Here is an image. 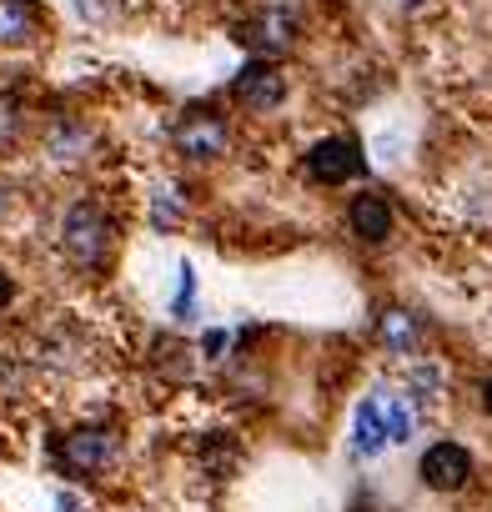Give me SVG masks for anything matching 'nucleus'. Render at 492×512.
Returning <instances> with one entry per match:
<instances>
[{
	"label": "nucleus",
	"instance_id": "nucleus-1",
	"mask_svg": "<svg viewBox=\"0 0 492 512\" xmlns=\"http://www.w3.org/2000/svg\"><path fill=\"white\" fill-rule=\"evenodd\" d=\"M116 457H121V442L106 427H71L56 442V467L71 477H101L116 467Z\"/></svg>",
	"mask_w": 492,
	"mask_h": 512
},
{
	"label": "nucleus",
	"instance_id": "nucleus-15",
	"mask_svg": "<svg viewBox=\"0 0 492 512\" xmlns=\"http://www.w3.org/2000/svg\"><path fill=\"white\" fill-rule=\"evenodd\" d=\"M16 121H21V116H16V106H11V101H0V141H6V136L16 131Z\"/></svg>",
	"mask_w": 492,
	"mask_h": 512
},
{
	"label": "nucleus",
	"instance_id": "nucleus-3",
	"mask_svg": "<svg viewBox=\"0 0 492 512\" xmlns=\"http://www.w3.org/2000/svg\"><path fill=\"white\" fill-rule=\"evenodd\" d=\"M367 171V156L352 136H327L307 151V176L322 181V186H342V181H357Z\"/></svg>",
	"mask_w": 492,
	"mask_h": 512
},
{
	"label": "nucleus",
	"instance_id": "nucleus-13",
	"mask_svg": "<svg viewBox=\"0 0 492 512\" xmlns=\"http://www.w3.org/2000/svg\"><path fill=\"white\" fill-rule=\"evenodd\" d=\"M51 156L61 161V166H76V161H86V146H91V131L81 126V121H61L56 131H51Z\"/></svg>",
	"mask_w": 492,
	"mask_h": 512
},
{
	"label": "nucleus",
	"instance_id": "nucleus-7",
	"mask_svg": "<svg viewBox=\"0 0 492 512\" xmlns=\"http://www.w3.org/2000/svg\"><path fill=\"white\" fill-rule=\"evenodd\" d=\"M347 231H352L357 241H387V236H392V206H387L377 191L352 196V206H347Z\"/></svg>",
	"mask_w": 492,
	"mask_h": 512
},
{
	"label": "nucleus",
	"instance_id": "nucleus-11",
	"mask_svg": "<svg viewBox=\"0 0 492 512\" xmlns=\"http://www.w3.org/2000/svg\"><path fill=\"white\" fill-rule=\"evenodd\" d=\"M41 31V16L31 0H0V46H26L36 41Z\"/></svg>",
	"mask_w": 492,
	"mask_h": 512
},
{
	"label": "nucleus",
	"instance_id": "nucleus-12",
	"mask_svg": "<svg viewBox=\"0 0 492 512\" xmlns=\"http://www.w3.org/2000/svg\"><path fill=\"white\" fill-rule=\"evenodd\" d=\"M442 387H447L442 362H432V357H412V362H407V397H412L417 407H432V402L442 397Z\"/></svg>",
	"mask_w": 492,
	"mask_h": 512
},
{
	"label": "nucleus",
	"instance_id": "nucleus-2",
	"mask_svg": "<svg viewBox=\"0 0 492 512\" xmlns=\"http://www.w3.org/2000/svg\"><path fill=\"white\" fill-rule=\"evenodd\" d=\"M61 246H66L71 262L96 267L101 256H106V246H111V226H106V216H101L91 201H76V206L66 211V221H61Z\"/></svg>",
	"mask_w": 492,
	"mask_h": 512
},
{
	"label": "nucleus",
	"instance_id": "nucleus-9",
	"mask_svg": "<svg viewBox=\"0 0 492 512\" xmlns=\"http://www.w3.org/2000/svg\"><path fill=\"white\" fill-rule=\"evenodd\" d=\"M176 146H181L186 156H216V151L226 146V126H221V116L191 111V116L176 126Z\"/></svg>",
	"mask_w": 492,
	"mask_h": 512
},
{
	"label": "nucleus",
	"instance_id": "nucleus-5",
	"mask_svg": "<svg viewBox=\"0 0 492 512\" xmlns=\"http://www.w3.org/2000/svg\"><path fill=\"white\" fill-rule=\"evenodd\" d=\"M241 41L252 51H262V56H282V51L297 46V16L287 6H267V11H257L252 21H246Z\"/></svg>",
	"mask_w": 492,
	"mask_h": 512
},
{
	"label": "nucleus",
	"instance_id": "nucleus-6",
	"mask_svg": "<svg viewBox=\"0 0 492 512\" xmlns=\"http://www.w3.org/2000/svg\"><path fill=\"white\" fill-rule=\"evenodd\" d=\"M236 96L252 106V111H277L282 96H287V76L277 66H267V61H252V66L236 76Z\"/></svg>",
	"mask_w": 492,
	"mask_h": 512
},
{
	"label": "nucleus",
	"instance_id": "nucleus-16",
	"mask_svg": "<svg viewBox=\"0 0 492 512\" xmlns=\"http://www.w3.org/2000/svg\"><path fill=\"white\" fill-rule=\"evenodd\" d=\"M186 307H191V272L181 267V292H176V317H186Z\"/></svg>",
	"mask_w": 492,
	"mask_h": 512
},
{
	"label": "nucleus",
	"instance_id": "nucleus-10",
	"mask_svg": "<svg viewBox=\"0 0 492 512\" xmlns=\"http://www.w3.org/2000/svg\"><path fill=\"white\" fill-rule=\"evenodd\" d=\"M387 442H392V432H387L382 397H367V402H357V422H352V452H357V457H377Z\"/></svg>",
	"mask_w": 492,
	"mask_h": 512
},
{
	"label": "nucleus",
	"instance_id": "nucleus-17",
	"mask_svg": "<svg viewBox=\"0 0 492 512\" xmlns=\"http://www.w3.org/2000/svg\"><path fill=\"white\" fill-rule=\"evenodd\" d=\"M11 292H16V287H11V277H6V272H0V312H6V302H11Z\"/></svg>",
	"mask_w": 492,
	"mask_h": 512
},
{
	"label": "nucleus",
	"instance_id": "nucleus-4",
	"mask_svg": "<svg viewBox=\"0 0 492 512\" xmlns=\"http://www.w3.org/2000/svg\"><path fill=\"white\" fill-rule=\"evenodd\" d=\"M417 477L432 492H457V487L472 482V452L462 442H432L417 462Z\"/></svg>",
	"mask_w": 492,
	"mask_h": 512
},
{
	"label": "nucleus",
	"instance_id": "nucleus-8",
	"mask_svg": "<svg viewBox=\"0 0 492 512\" xmlns=\"http://www.w3.org/2000/svg\"><path fill=\"white\" fill-rule=\"evenodd\" d=\"M377 342H382L392 357H417V347H422V322H417V312H407V307H382V317H377Z\"/></svg>",
	"mask_w": 492,
	"mask_h": 512
},
{
	"label": "nucleus",
	"instance_id": "nucleus-14",
	"mask_svg": "<svg viewBox=\"0 0 492 512\" xmlns=\"http://www.w3.org/2000/svg\"><path fill=\"white\" fill-rule=\"evenodd\" d=\"M382 412H387V432H392V442H407L412 432H417V402L407 397V392H387L382 397Z\"/></svg>",
	"mask_w": 492,
	"mask_h": 512
},
{
	"label": "nucleus",
	"instance_id": "nucleus-18",
	"mask_svg": "<svg viewBox=\"0 0 492 512\" xmlns=\"http://www.w3.org/2000/svg\"><path fill=\"white\" fill-rule=\"evenodd\" d=\"M482 412H487V417H492V377H487V382H482Z\"/></svg>",
	"mask_w": 492,
	"mask_h": 512
}]
</instances>
